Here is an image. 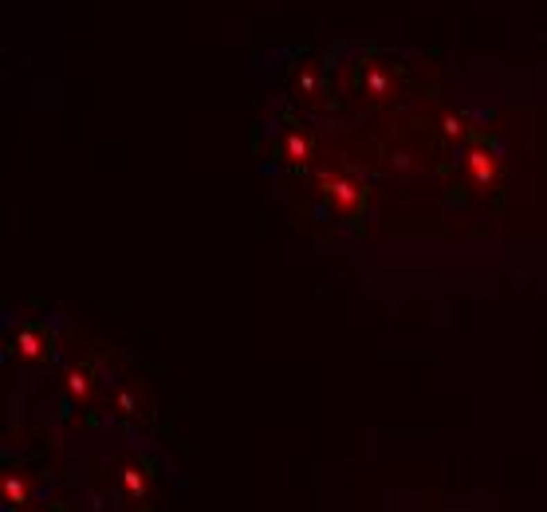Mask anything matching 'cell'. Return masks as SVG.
I'll return each instance as SVG.
<instances>
[{
    "mask_svg": "<svg viewBox=\"0 0 547 512\" xmlns=\"http://www.w3.org/2000/svg\"><path fill=\"white\" fill-rule=\"evenodd\" d=\"M4 493H8V500H16V504L24 500V485H20L16 477H8V481H4Z\"/></svg>",
    "mask_w": 547,
    "mask_h": 512,
    "instance_id": "cell-1",
    "label": "cell"
},
{
    "mask_svg": "<svg viewBox=\"0 0 547 512\" xmlns=\"http://www.w3.org/2000/svg\"><path fill=\"white\" fill-rule=\"evenodd\" d=\"M122 481H126V488H130V493H142V488H146V481H142V477L134 473V469H130L126 477H122Z\"/></svg>",
    "mask_w": 547,
    "mask_h": 512,
    "instance_id": "cell-2",
    "label": "cell"
}]
</instances>
